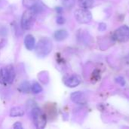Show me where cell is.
Listing matches in <instances>:
<instances>
[{"label": "cell", "mask_w": 129, "mask_h": 129, "mask_svg": "<svg viewBox=\"0 0 129 129\" xmlns=\"http://www.w3.org/2000/svg\"><path fill=\"white\" fill-rule=\"evenodd\" d=\"M53 48V44L51 39L48 38L41 39L36 46V54L39 57L48 56Z\"/></svg>", "instance_id": "obj_1"}, {"label": "cell", "mask_w": 129, "mask_h": 129, "mask_svg": "<svg viewBox=\"0 0 129 129\" xmlns=\"http://www.w3.org/2000/svg\"><path fill=\"white\" fill-rule=\"evenodd\" d=\"M36 12L33 9L25 11L21 17V26L23 29H30L35 22Z\"/></svg>", "instance_id": "obj_2"}, {"label": "cell", "mask_w": 129, "mask_h": 129, "mask_svg": "<svg viewBox=\"0 0 129 129\" xmlns=\"http://www.w3.org/2000/svg\"><path fill=\"white\" fill-rule=\"evenodd\" d=\"M32 117L35 126L37 128H43L46 125V117L39 108H34L32 110Z\"/></svg>", "instance_id": "obj_3"}, {"label": "cell", "mask_w": 129, "mask_h": 129, "mask_svg": "<svg viewBox=\"0 0 129 129\" xmlns=\"http://www.w3.org/2000/svg\"><path fill=\"white\" fill-rule=\"evenodd\" d=\"M74 16L76 20L80 23H88L92 19L91 11L85 8H79L75 11Z\"/></svg>", "instance_id": "obj_4"}, {"label": "cell", "mask_w": 129, "mask_h": 129, "mask_svg": "<svg viewBox=\"0 0 129 129\" xmlns=\"http://www.w3.org/2000/svg\"><path fill=\"white\" fill-rule=\"evenodd\" d=\"M14 71L12 67L2 68L0 70V83L7 85L13 82L14 78Z\"/></svg>", "instance_id": "obj_5"}, {"label": "cell", "mask_w": 129, "mask_h": 129, "mask_svg": "<svg viewBox=\"0 0 129 129\" xmlns=\"http://www.w3.org/2000/svg\"><path fill=\"white\" fill-rule=\"evenodd\" d=\"M113 37L117 42H126L129 39V27L126 25H123L119 27L115 30Z\"/></svg>", "instance_id": "obj_6"}, {"label": "cell", "mask_w": 129, "mask_h": 129, "mask_svg": "<svg viewBox=\"0 0 129 129\" xmlns=\"http://www.w3.org/2000/svg\"><path fill=\"white\" fill-rule=\"evenodd\" d=\"M81 82H82V79H81L80 76L78 75L73 74V75L68 76L65 79L64 83L69 88H75V87L78 86L81 83Z\"/></svg>", "instance_id": "obj_7"}, {"label": "cell", "mask_w": 129, "mask_h": 129, "mask_svg": "<svg viewBox=\"0 0 129 129\" xmlns=\"http://www.w3.org/2000/svg\"><path fill=\"white\" fill-rule=\"evenodd\" d=\"M70 99L73 103L77 104H80V105L85 104L87 102V99H86L85 94L83 92H81V91L73 92L70 95Z\"/></svg>", "instance_id": "obj_8"}, {"label": "cell", "mask_w": 129, "mask_h": 129, "mask_svg": "<svg viewBox=\"0 0 129 129\" xmlns=\"http://www.w3.org/2000/svg\"><path fill=\"white\" fill-rule=\"evenodd\" d=\"M24 45L29 51H32L36 45L35 38L32 35H26L24 39Z\"/></svg>", "instance_id": "obj_9"}, {"label": "cell", "mask_w": 129, "mask_h": 129, "mask_svg": "<svg viewBox=\"0 0 129 129\" xmlns=\"http://www.w3.org/2000/svg\"><path fill=\"white\" fill-rule=\"evenodd\" d=\"M67 36H68V33L65 29L57 30L54 34V37L57 41H63L65 39H67Z\"/></svg>", "instance_id": "obj_10"}, {"label": "cell", "mask_w": 129, "mask_h": 129, "mask_svg": "<svg viewBox=\"0 0 129 129\" xmlns=\"http://www.w3.org/2000/svg\"><path fill=\"white\" fill-rule=\"evenodd\" d=\"M24 114L23 110L20 107H13L10 111V115L12 117H17V116H22Z\"/></svg>", "instance_id": "obj_11"}, {"label": "cell", "mask_w": 129, "mask_h": 129, "mask_svg": "<svg viewBox=\"0 0 129 129\" xmlns=\"http://www.w3.org/2000/svg\"><path fill=\"white\" fill-rule=\"evenodd\" d=\"M78 3L80 8L88 9L93 6L94 1L93 0H78Z\"/></svg>", "instance_id": "obj_12"}, {"label": "cell", "mask_w": 129, "mask_h": 129, "mask_svg": "<svg viewBox=\"0 0 129 129\" xmlns=\"http://www.w3.org/2000/svg\"><path fill=\"white\" fill-rule=\"evenodd\" d=\"M39 1V0H23V5L28 9H31L37 5Z\"/></svg>", "instance_id": "obj_13"}, {"label": "cell", "mask_w": 129, "mask_h": 129, "mask_svg": "<svg viewBox=\"0 0 129 129\" xmlns=\"http://www.w3.org/2000/svg\"><path fill=\"white\" fill-rule=\"evenodd\" d=\"M31 90L34 94H39L42 92V86L38 82H34L33 85L31 86Z\"/></svg>", "instance_id": "obj_14"}, {"label": "cell", "mask_w": 129, "mask_h": 129, "mask_svg": "<svg viewBox=\"0 0 129 129\" xmlns=\"http://www.w3.org/2000/svg\"><path fill=\"white\" fill-rule=\"evenodd\" d=\"M63 2V5L67 8H71L74 6L76 0H61Z\"/></svg>", "instance_id": "obj_15"}, {"label": "cell", "mask_w": 129, "mask_h": 129, "mask_svg": "<svg viewBox=\"0 0 129 129\" xmlns=\"http://www.w3.org/2000/svg\"><path fill=\"white\" fill-rule=\"evenodd\" d=\"M20 90L23 92H28L29 90V85L27 82H23L20 85Z\"/></svg>", "instance_id": "obj_16"}, {"label": "cell", "mask_w": 129, "mask_h": 129, "mask_svg": "<svg viewBox=\"0 0 129 129\" xmlns=\"http://www.w3.org/2000/svg\"><path fill=\"white\" fill-rule=\"evenodd\" d=\"M65 18L63 17L62 16H59L57 18V23H59V24H63L65 23Z\"/></svg>", "instance_id": "obj_17"}, {"label": "cell", "mask_w": 129, "mask_h": 129, "mask_svg": "<svg viewBox=\"0 0 129 129\" xmlns=\"http://www.w3.org/2000/svg\"><path fill=\"white\" fill-rule=\"evenodd\" d=\"M116 79H117V82L120 83L122 85H125V79H124L122 77H120V76H119V77H118Z\"/></svg>", "instance_id": "obj_18"}, {"label": "cell", "mask_w": 129, "mask_h": 129, "mask_svg": "<svg viewBox=\"0 0 129 129\" xmlns=\"http://www.w3.org/2000/svg\"><path fill=\"white\" fill-rule=\"evenodd\" d=\"M14 128L15 129H22L23 127L21 125V124L20 122H16L14 125Z\"/></svg>", "instance_id": "obj_19"}]
</instances>
